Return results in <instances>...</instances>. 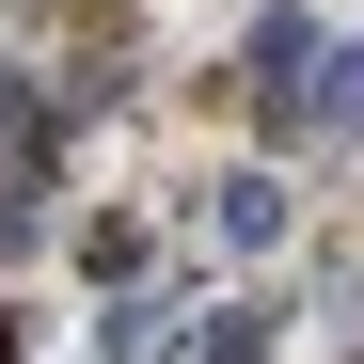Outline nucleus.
Wrapping results in <instances>:
<instances>
[{
	"label": "nucleus",
	"mask_w": 364,
	"mask_h": 364,
	"mask_svg": "<svg viewBox=\"0 0 364 364\" xmlns=\"http://www.w3.org/2000/svg\"><path fill=\"white\" fill-rule=\"evenodd\" d=\"M317 16H254V32H237V95H254V127H285V111H301V80H317Z\"/></svg>",
	"instance_id": "nucleus-1"
},
{
	"label": "nucleus",
	"mask_w": 364,
	"mask_h": 364,
	"mask_svg": "<svg viewBox=\"0 0 364 364\" xmlns=\"http://www.w3.org/2000/svg\"><path fill=\"white\" fill-rule=\"evenodd\" d=\"M206 222H222V254H269V237H285V191H269V174H222Z\"/></svg>",
	"instance_id": "nucleus-2"
},
{
	"label": "nucleus",
	"mask_w": 364,
	"mask_h": 364,
	"mask_svg": "<svg viewBox=\"0 0 364 364\" xmlns=\"http://www.w3.org/2000/svg\"><path fill=\"white\" fill-rule=\"evenodd\" d=\"M191 364H269V301H222V317H191Z\"/></svg>",
	"instance_id": "nucleus-3"
},
{
	"label": "nucleus",
	"mask_w": 364,
	"mask_h": 364,
	"mask_svg": "<svg viewBox=\"0 0 364 364\" xmlns=\"http://www.w3.org/2000/svg\"><path fill=\"white\" fill-rule=\"evenodd\" d=\"M16 348H32V333H16V301H0V364H16Z\"/></svg>",
	"instance_id": "nucleus-4"
}]
</instances>
